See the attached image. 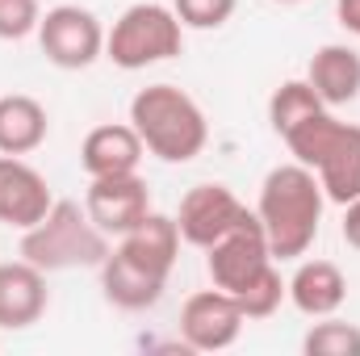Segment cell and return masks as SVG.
Listing matches in <instances>:
<instances>
[{
    "mask_svg": "<svg viewBox=\"0 0 360 356\" xmlns=\"http://www.w3.org/2000/svg\"><path fill=\"white\" fill-rule=\"evenodd\" d=\"M323 205H327V193L306 164L293 160L272 168L256 201V218L269 235L272 260H297L314 248L323 227Z\"/></svg>",
    "mask_w": 360,
    "mask_h": 356,
    "instance_id": "cell-1",
    "label": "cell"
},
{
    "mask_svg": "<svg viewBox=\"0 0 360 356\" xmlns=\"http://www.w3.org/2000/svg\"><path fill=\"white\" fill-rule=\"evenodd\" d=\"M130 126L143 147L164 164H188L210 143V122L201 105L176 84H147L130 101Z\"/></svg>",
    "mask_w": 360,
    "mask_h": 356,
    "instance_id": "cell-2",
    "label": "cell"
},
{
    "mask_svg": "<svg viewBox=\"0 0 360 356\" xmlns=\"http://www.w3.org/2000/svg\"><path fill=\"white\" fill-rule=\"evenodd\" d=\"M285 147L293 151L297 164H306L319 177L327 201L348 205L360 197V126L340 122L323 109V113L297 122L285 134Z\"/></svg>",
    "mask_w": 360,
    "mask_h": 356,
    "instance_id": "cell-3",
    "label": "cell"
},
{
    "mask_svg": "<svg viewBox=\"0 0 360 356\" xmlns=\"http://www.w3.org/2000/svg\"><path fill=\"white\" fill-rule=\"evenodd\" d=\"M109 235L80 210L76 201H55L42 222L21 231V260L38 265L42 272H68V268H101L109 256Z\"/></svg>",
    "mask_w": 360,
    "mask_h": 356,
    "instance_id": "cell-4",
    "label": "cell"
},
{
    "mask_svg": "<svg viewBox=\"0 0 360 356\" xmlns=\"http://www.w3.org/2000/svg\"><path fill=\"white\" fill-rule=\"evenodd\" d=\"M180 46H184V25L176 8L155 4V0L130 4L105 34V59H113V68L122 72H143L151 63L176 59Z\"/></svg>",
    "mask_w": 360,
    "mask_h": 356,
    "instance_id": "cell-5",
    "label": "cell"
},
{
    "mask_svg": "<svg viewBox=\"0 0 360 356\" xmlns=\"http://www.w3.org/2000/svg\"><path fill=\"white\" fill-rule=\"evenodd\" d=\"M38 46H42V55L55 68L80 72V68H92L105 55V30H101V21H96L92 8L55 4L38 21Z\"/></svg>",
    "mask_w": 360,
    "mask_h": 356,
    "instance_id": "cell-6",
    "label": "cell"
},
{
    "mask_svg": "<svg viewBox=\"0 0 360 356\" xmlns=\"http://www.w3.org/2000/svg\"><path fill=\"white\" fill-rule=\"evenodd\" d=\"M205 268H210V281L226 293H239L248 281H256L264 268L272 265V248H269V235L260 227L256 214H248L231 235H222L214 248H205Z\"/></svg>",
    "mask_w": 360,
    "mask_h": 356,
    "instance_id": "cell-7",
    "label": "cell"
},
{
    "mask_svg": "<svg viewBox=\"0 0 360 356\" xmlns=\"http://www.w3.org/2000/svg\"><path fill=\"white\" fill-rule=\"evenodd\" d=\"M243 310L226 289H201L184 302L180 310V344L188 352H222L239 340L243 331Z\"/></svg>",
    "mask_w": 360,
    "mask_h": 356,
    "instance_id": "cell-8",
    "label": "cell"
},
{
    "mask_svg": "<svg viewBox=\"0 0 360 356\" xmlns=\"http://www.w3.org/2000/svg\"><path fill=\"white\" fill-rule=\"evenodd\" d=\"M252 210L226 189V184H197L184 193L180 201V214H176V227H180V239L193 243V248H214L222 235H231Z\"/></svg>",
    "mask_w": 360,
    "mask_h": 356,
    "instance_id": "cell-9",
    "label": "cell"
},
{
    "mask_svg": "<svg viewBox=\"0 0 360 356\" xmlns=\"http://www.w3.org/2000/svg\"><path fill=\"white\" fill-rule=\"evenodd\" d=\"M84 210H89V218L105 235H117L122 239L130 227H139L151 214L147 180L139 177V172H126V177H92L89 193H84Z\"/></svg>",
    "mask_w": 360,
    "mask_h": 356,
    "instance_id": "cell-10",
    "label": "cell"
},
{
    "mask_svg": "<svg viewBox=\"0 0 360 356\" xmlns=\"http://www.w3.org/2000/svg\"><path fill=\"white\" fill-rule=\"evenodd\" d=\"M55 205V193L46 177L25 164L21 155H0V222L30 231L34 222L46 218V210Z\"/></svg>",
    "mask_w": 360,
    "mask_h": 356,
    "instance_id": "cell-11",
    "label": "cell"
},
{
    "mask_svg": "<svg viewBox=\"0 0 360 356\" xmlns=\"http://www.w3.org/2000/svg\"><path fill=\"white\" fill-rule=\"evenodd\" d=\"M143 139L130 122H105V126H92L80 143V164L92 177H126V172H139L143 164Z\"/></svg>",
    "mask_w": 360,
    "mask_h": 356,
    "instance_id": "cell-12",
    "label": "cell"
},
{
    "mask_svg": "<svg viewBox=\"0 0 360 356\" xmlns=\"http://www.w3.org/2000/svg\"><path fill=\"white\" fill-rule=\"evenodd\" d=\"M46 314V272L30 260L0 265V327L25 331Z\"/></svg>",
    "mask_w": 360,
    "mask_h": 356,
    "instance_id": "cell-13",
    "label": "cell"
},
{
    "mask_svg": "<svg viewBox=\"0 0 360 356\" xmlns=\"http://www.w3.org/2000/svg\"><path fill=\"white\" fill-rule=\"evenodd\" d=\"M117 252H122L126 260H134L139 268H147V272H155V276H164V281H168V272L176 268V256H180V227H176V218H168V214H155V210H151L139 227H130V231L122 235Z\"/></svg>",
    "mask_w": 360,
    "mask_h": 356,
    "instance_id": "cell-14",
    "label": "cell"
},
{
    "mask_svg": "<svg viewBox=\"0 0 360 356\" xmlns=\"http://www.w3.org/2000/svg\"><path fill=\"white\" fill-rule=\"evenodd\" d=\"M348 298V276L335 260H306L289 276V302L310 314V319H327L344 306Z\"/></svg>",
    "mask_w": 360,
    "mask_h": 356,
    "instance_id": "cell-15",
    "label": "cell"
},
{
    "mask_svg": "<svg viewBox=\"0 0 360 356\" xmlns=\"http://www.w3.org/2000/svg\"><path fill=\"white\" fill-rule=\"evenodd\" d=\"M306 80H310V89L323 96L327 109L352 105L360 96V55L352 46L327 42V46L314 51V59H310V68H306Z\"/></svg>",
    "mask_w": 360,
    "mask_h": 356,
    "instance_id": "cell-16",
    "label": "cell"
},
{
    "mask_svg": "<svg viewBox=\"0 0 360 356\" xmlns=\"http://www.w3.org/2000/svg\"><path fill=\"white\" fill-rule=\"evenodd\" d=\"M164 285H168L164 276L139 268L134 260H126L122 252H109L105 265H101V289L122 310H147V306H155L164 298Z\"/></svg>",
    "mask_w": 360,
    "mask_h": 356,
    "instance_id": "cell-17",
    "label": "cell"
},
{
    "mask_svg": "<svg viewBox=\"0 0 360 356\" xmlns=\"http://www.w3.org/2000/svg\"><path fill=\"white\" fill-rule=\"evenodd\" d=\"M46 130H51V117H46L42 101H34L25 92L0 96V155L38 151L46 143Z\"/></svg>",
    "mask_w": 360,
    "mask_h": 356,
    "instance_id": "cell-18",
    "label": "cell"
},
{
    "mask_svg": "<svg viewBox=\"0 0 360 356\" xmlns=\"http://www.w3.org/2000/svg\"><path fill=\"white\" fill-rule=\"evenodd\" d=\"M323 109H327V105H323L319 92L310 89V80H285L269 101V122H272V130L285 139L297 122H306V117H314V113H323Z\"/></svg>",
    "mask_w": 360,
    "mask_h": 356,
    "instance_id": "cell-19",
    "label": "cell"
},
{
    "mask_svg": "<svg viewBox=\"0 0 360 356\" xmlns=\"http://www.w3.org/2000/svg\"><path fill=\"white\" fill-rule=\"evenodd\" d=\"M302 352L306 356H360V327L327 314L323 323H314L306 331Z\"/></svg>",
    "mask_w": 360,
    "mask_h": 356,
    "instance_id": "cell-20",
    "label": "cell"
},
{
    "mask_svg": "<svg viewBox=\"0 0 360 356\" xmlns=\"http://www.w3.org/2000/svg\"><path fill=\"white\" fill-rule=\"evenodd\" d=\"M285 293H289V285L281 281V272L276 265H269L256 281H248L239 293H231L235 302H239V310H243V319H269L281 310V302H285Z\"/></svg>",
    "mask_w": 360,
    "mask_h": 356,
    "instance_id": "cell-21",
    "label": "cell"
},
{
    "mask_svg": "<svg viewBox=\"0 0 360 356\" xmlns=\"http://www.w3.org/2000/svg\"><path fill=\"white\" fill-rule=\"evenodd\" d=\"M235 4L239 0H172L180 25H188V30H218V25H226L235 17Z\"/></svg>",
    "mask_w": 360,
    "mask_h": 356,
    "instance_id": "cell-22",
    "label": "cell"
},
{
    "mask_svg": "<svg viewBox=\"0 0 360 356\" xmlns=\"http://www.w3.org/2000/svg\"><path fill=\"white\" fill-rule=\"evenodd\" d=\"M42 8L38 0H0V38L4 42H21L30 34H38Z\"/></svg>",
    "mask_w": 360,
    "mask_h": 356,
    "instance_id": "cell-23",
    "label": "cell"
},
{
    "mask_svg": "<svg viewBox=\"0 0 360 356\" xmlns=\"http://www.w3.org/2000/svg\"><path fill=\"white\" fill-rule=\"evenodd\" d=\"M344 239H348V243L360 252V197L344 205Z\"/></svg>",
    "mask_w": 360,
    "mask_h": 356,
    "instance_id": "cell-24",
    "label": "cell"
},
{
    "mask_svg": "<svg viewBox=\"0 0 360 356\" xmlns=\"http://www.w3.org/2000/svg\"><path fill=\"white\" fill-rule=\"evenodd\" d=\"M335 13H340V25L360 38V0H335Z\"/></svg>",
    "mask_w": 360,
    "mask_h": 356,
    "instance_id": "cell-25",
    "label": "cell"
},
{
    "mask_svg": "<svg viewBox=\"0 0 360 356\" xmlns=\"http://www.w3.org/2000/svg\"><path fill=\"white\" fill-rule=\"evenodd\" d=\"M276 4H297V0H276Z\"/></svg>",
    "mask_w": 360,
    "mask_h": 356,
    "instance_id": "cell-26",
    "label": "cell"
}]
</instances>
